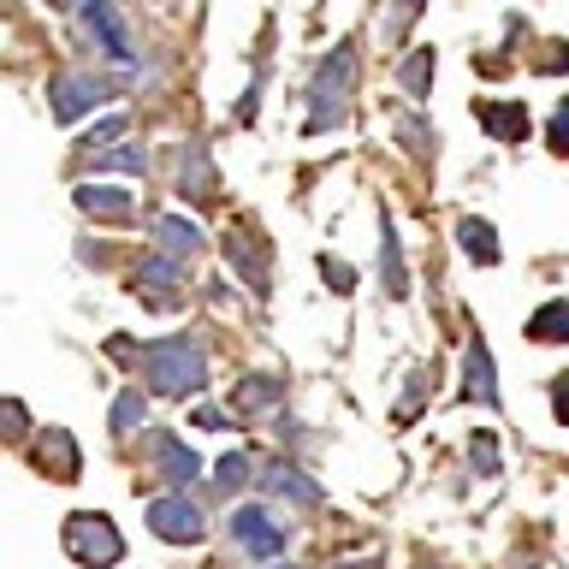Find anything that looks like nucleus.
<instances>
[{
	"label": "nucleus",
	"instance_id": "obj_28",
	"mask_svg": "<svg viewBox=\"0 0 569 569\" xmlns=\"http://www.w3.org/2000/svg\"><path fill=\"white\" fill-rule=\"evenodd\" d=\"M433 380H439V368H433V362L409 373V391H403V403H398V421H409V416H416V409H421V398H433Z\"/></svg>",
	"mask_w": 569,
	"mask_h": 569
},
{
	"label": "nucleus",
	"instance_id": "obj_5",
	"mask_svg": "<svg viewBox=\"0 0 569 569\" xmlns=\"http://www.w3.org/2000/svg\"><path fill=\"white\" fill-rule=\"evenodd\" d=\"M226 528H231V546H243L249 558H261V563H279L284 546H291V528H284L267 505H238Z\"/></svg>",
	"mask_w": 569,
	"mask_h": 569
},
{
	"label": "nucleus",
	"instance_id": "obj_24",
	"mask_svg": "<svg viewBox=\"0 0 569 569\" xmlns=\"http://www.w3.org/2000/svg\"><path fill=\"white\" fill-rule=\"evenodd\" d=\"M398 142H403L416 160H433V154H439V131H433L421 113H403V119H398Z\"/></svg>",
	"mask_w": 569,
	"mask_h": 569
},
{
	"label": "nucleus",
	"instance_id": "obj_16",
	"mask_svg": "<svg viewBox=\"0 0 569 569\" xmlns=\"http://www.w3.org/2000/svg\"><path fill=\"white\" fill-rule=\"evenodd\" d=\"M71 202H78L89 220H131V213H137V196L113 190V184H78V190H71Z\"/></svg>",
	"mask_w": 569,
	"mask_h": 569
},
{
	"label": "nucleus",
	"instance_id": "obj_27",
	"mask_svg": "<svg viewBox=\"0 0 569 569\" xmlns=\"http://www.w3.org/2000/svg\"><path fill=\"white\" fill-rule=\"evenodd\" d=\"M96 172H131V178H142V172H149V154H142V142H113V149L96 154Z\"/></svg>",
	"mask_w": 569,
	"mask_h": 569
},
{
	"label": "nucleus",
	"instance_id": "obj_13",
	"mask_svg": "<svg viewBox=\"0 0 569 569\" xmlns=\"http://www.w3.org/2000/svg\"><path fill=\"white\" fill-rule=\"evenodd\" d=\"M154 243H160V256L190 261V256H202V249H208V231L196 220H184V213H160V220H154Z\"/></svg>",
	"mask_w": 569,
	"mask_h": 569
},
{
	"label": "nucleus",
	"instance_id": "obj_18",
	"mask_svg": "<svg viewBox=\"0 0 569 569\" xmlns=\"http://www.w3.org/2000/svg\"><path fill=\"white\" fill-rule=\"evenodd\" d=\"M457 243H462V256H469L475 267H498V231H492V220H480V213H462L457 220Z\"/></svg>",
	"mask_w": 569,
	"mask_h": 569
},
{
	"label": "nucleus",
	"instance_id": "obj_20",
	"mask_svg": "<svg viewBox=\"0 0 569 569\" xmlns=\"http://www.w3.org/2000/svg\"><path fill=\"white\" fill-rule=\"evenodd\" d=\"M107 427H113V439H137L142 427H149V391L142 386H124L113 398V416H107Z\"/></svg>",
	"mask_w": 569,
	"mask_h": 569
},
{
	"label": "nucleus",
	"instance_id": "obj_8",
	"mask_svg": "<svg viewBox=\"0 0 569 569\" xmlns=\"http://www.w3.org/2000/svg\"><path fill=\"white\" fill-rule=\"evenodd\" d=\"M131 291L137 297H149L154 309H172L178 302V291H184V261H172V256H142L137 261V273H131Z\"/></svg>",
	"mask_w": 569,
	"mask_h": 569
},
{
	"label": "nucleus",
	"instance_id": "obj_29",
	"mask_svg": "<svg viewBox=\"0 0 569 569\" xmlns=\"http://www.w3.org/2000/svg\"><path fill=\"white\" fill-rule=\"evenodd\" d=\"M0 439L7 445H24L30 439V409L18 398H0Z\"/></svg>",
	"mask_w": 569,
	"mask_h": 569
},
{
	"label": "nucleus",
	"instance_id": "obj_12",
	"mask_svg": "<svg viewBox=\"0 0 569 569\" xmlns=\"http://www.w3.org/2000/svg\"><path fill=\"white\" fill-rule=\"evenodd\" d=\"M256 480H261V492H273V498H284V505H297V510H315V505H320V480H309L291 457L267 462Z\"/></svg>",
	"mask_w": 569,
	"mask_h": 569
},
{
	"label": "nucleus",
	"instance_id": "obj_2",
	"mask_svg": "<svg viewBox=\"0 0 569 569\" xmlns=\"http://www.w3.org/2000/svg\"><path fill=\"white\" fill-rule=\"evenodd\" d=\"M350 96H356V48L338 42L327 60L315 66L309 89H302V101H309V124H302V131H309V137L338 131V124H345V113H350Z\"/></svg>",
	"mask_w": 569,
	"mask_h": 569
},
{
	"label": "nucleus",
	"instance_id": "obj_21",
	"mask_svg": "<svg viewBox=\"0 0 569 569\" xmlns=\"http://www.w3.org/2000/svg\"><path fill=\"white\" fill-rule=\"evenodd\" d=\"M433 71H439V53L433 48H409L403 66H398V89L409 101H427V89H433Z\"/></svg>",
	"mask_w": 569,
	"mask_h": 569
},
{
	"label": "nucleus",
	"instance_id": "obj_30",
	"mask_svg": "<svg viewBox=\"0 0 569 569\" xmlns=\"http://www.w3.org/2000/svg\"><path fill=\"white\" fill-rule=\"evenodd\" d=\"M119 137H124V113H107L101 124H89V131L78 137V149H113Z\"/></svg>",
	"mask_w": 569,
	"mask_h": 569
},
{
	"label": "nucleus",
	"instance_id": "obj_15",
	"mask_svg": "<svg viewBox=\"0 0 569 569\" xmlns=\"http://www.w3.org/2000/svg\"><path fill=\"white\" fill-rule=\"evenodd\" d=\"M462 391H469L475 403H487L498 409V380H492V350H487V338H469V350H462Z\"/></svg>",
	"mask_w": 569,
	"mask_h": 569
},
{
	"label": "nucleus",
	"instance_id": "obj_3",
	"mask_svg": "<svg viewBox=\"0 0 569 569\" xmlns=\"http://www.w3.org/2000/svg\"><path fill=\"white\" fill-rule=\"evenodd\" d=\"M60 533H66V551L83 569H113L124 558V533L113 528V516H107V510H71Z\"/></svg>",
	"mask_w": 569,
	"mask_h": 569
},
{
	"label": "nucleus",
	"instance_id": "obj_35",
	"mask_svg": "<svg viewBox=\"0 0 569 569\" xmlns=\"http://www.w3.org/2000/svg\"><path fill=\"white\" fill-rule=\"evenodd\" d=\"M522 569H558V563H522Z\"/></svg>",
	"mask_w": 569,
	"mask_h": 569
},
{
	"label": "nucleus",
	"instance_id": "obj_32",
	"mask_svg": "<svg viewBox=\"0 0 569 569\" xmlns=\"http://www.w3.org/2000/svg\"><path fill=\"white\" fill-rule=\"evenodd\" d=\"M469 462H475L487 480L498 475V445H492V433H475V439H469Z\"/></svg>",
	"mask_w": 569,
	"mask_h": 569
},
{
	"label": "nucleus",
	"instance_id": "obj_23",
	"mask_svg": "<svg viewBox=\"0 0 569 569\" xmlns=\"http://www.w3.org/2000/svg\"><path fill=\"white\" fill-rule=\"evenodd\" d=\"M279 398H284L279 373H249V380L231 391V409H243V416H249V409H267V403H279Z\"/></svg>",
	"mask_w": 569,
	"mask_h": 569
},
{
	"label": "nucleus",
	"instance_id": "obj_22",
	"mask_svg": "<svg viewBox=\"0 0 569 569\" xmlns=\"http://www.w3.org/2000/svg\"><path fill=\"white\" fill-rule=\"evenodd\" d=\"M528 338H533V345H563V338H569V302H563V297H551L546 309H533Z\"/></svg>",
	"mask_w": 569,
	"mask_h": 569
},
{
	"label": "nucleus",
	"instance_id": "obj_34",
	"mask_svg": "<svg viewBox=\"0 0 569 569\" xmlns=\"http://www.w3.org/2000/svg\"><path fill=\"white\" fill-rule=\"evenodd\" d=\"M563 137H569V131H563V107H558V113H551V124H546V142H551V154H563V149H569Z\"/></svg>",
	"mask_w": 569,
	"mask_h": 569
},
{
	"label": "nucleus",
	"instance_id": "obj_9",
	"mask_svg": "<svg viewBox=\"0 0 569 569\" xmlns=\"http://www.w3.org/2000/svg\"><path fill=\"white\" fill-rule=\"evenodd\" d=\"M226 261H231V273H238L256 297L273 291V273H267V249H261V238H256L249 226H231V231H226Z\"/></svg>",
	"mask_w": 569,
	"mask_h": 569
},
{
	"label": "nucleus",
	"instance_id": "obj_25",
	"mask_svg": "<svg viewBox=\"0 0 569 569\" xmlns=\"http://www.w3.org/2000/svg\"><path fill=\"white\" fill-rule=\"evenodd\" d=\"M249 480H256V457L249 451H226L220 462H213V487L220 492H243Z\"/></svg>",
	"mask_w": 569,
	"mask_h": 569
},
{
	"label": "nucleus",
	"instance_id": "obj_14",
	"mask_svg": "<svg viewBox=\"0 0 569 569\" xmlns=\"http://www.w3.org/2000/svg\"><path fill=\"white\" fill-rule=\"evenodd\" d=\"M36 462H42L53 480H78L83 475V451H78V439H71L66 427H48V433L36 439Z\"/></svg>",
	"mask_w": 569,
	"mask_h": 569
},
{
	"label": "nucleus",
	"instance_id": "obj_7",
	"mask_svg": "<svg viewBox=\"0 0 569 569\" xmlns=\"http://www.w3.org/2000/svg\"><path fill=\"white\" fill-rule=\"evenodd\" d=\"M149 457H154V475L167 480L172 492H190V480H202V457H196L190 445L172 433V427L149 433Z\"/></svg>",
	"mask_w": 569,
	"mask_h": 569
},
{
	"label": "nucleus",
	"instance_id": "obj_1",
	"mask_svg": "<svg viewBox=\"0 0 569 569\" xmlns=\"http://www.w3.org/2000/svg\"><path fill=\"white\" fill-rule=\"evenodd\" d=\"M142 380H149L154 398H196L208 386V345L196 332H172L142 345Z\"/></svg>",
	"mask_w": 569,
	"mask_h": 569
},
{
	"label": "nucleus",
	"instance_id": "obj_31",
	"mask_svg": "<svg viewBox=\"0 0 569 569\" xmlns=\"http://www.w3.org/2000/svg\"><path fill=\"white\" fill-rule=\"evenodd\" d=\"M320 279H327L332 297H350V291H356V267L338 261V256H320Z\"/></svg>",
	"mask_w": 569,
	"mask_h": 569
},
{
	"label": "nucleus",
	"instance_id": "obj_6",
	"mask_svg": "<svg viewBox=\"0 0 569 569\" xmlns=\"http://www.w3.org/2000/svg\"><path fill=\"white\" fill-rule=\"evenodd\" d=\"M149 533L167 546H202L208 540V516L190 492H160L149 498Z\"/></svg>",
	"mask_w": 569,
	"mask_h": 569
},
{
	"label": "nucleus",
	"instance_id": "obj_19",
	"mask_svg": "<svg viewBox=\"0 0 569 569\" xmlns=\"http://www.w3.org/2000/svg\"><path fill=\"white\" fill-rule=\"evenodd\" d=\"M380 284L386 297H409V267H403L398 231H391V213H380Z\"/></svg>",
	"mask_w": 569,
	"mask_h": 569
},
{
	"label": "nucleus",
	"instance_id": "obj_11",
	"mask_svg": "<svg viewBox=\"0 0 569 569\" xmlns=\"http://www.w3.org/2000/svg\"><path fill=\"white\" fill-rule=\"evenodd\" d=\"M83 24H89V36L101 42L107 60H119V66H131V60H137L131 30H124V18H119L113 0H83Z\"/></svg>",
	"mask_w": 569,
	"mask_h": 569
},
{
	"label": "nucleus",
	"instance_id": "obj_17",
	"mask_svg": "<svg viewBox=\"0 0 569 569\" xmlns=\"http://www.w3.org/2000/svg\"><path fill=\"white\" fill-rule=\"evenodd\" d=\"M475 119L487 124L492 142H522V137H528V107H522V101H480Z\"/></svg>",
	"mask_w": 569,
	"mask_h": 569
},
{
	"label": "nucleus",
	"instance_id": "obj_26",
	"mask_svg": "<svg viewBox=\"0 0 569 569\" xmlns=\"http://www.w3.org/2000/svg\"><path fill=\"white\" fill-rule=\"evenodd\" d=\"M427 12V0H386V12H380V42H403L409 24Z\"/></svg>",
	"mask_w": 569,
	"mask_h": 569
},
{
	"label": "nucleus",
	"instance_id": "obj_4",
	"mask_svg": "<svg viewBox=\"0 0 569 569\" xmlns=\"http://www.w3.org/2000/svg\"><path fill=\"white\" fill-rule=\"evenodd\" d=\"M113 78H101V71H60V78L48 83V113L60 124H78L83 113H96L101 101H113Z\"/></svg>",
	"mask_w": 569,
	"mask_h": 569
},
{
	"label": "nucleus",
	"instance_id": "obj_33",
	"mask_svg": "<svg viewBox=\"0 0 569 569\" xmlns=\"http://www.w3.org/2000/svg\"><path fill=\"white\" fill-rule=\"evenodd\" d=\"M196 427H208V433H226L231 416H226V409H213V403H202V409H196Z\"/></svg>",
	"mask_w": 569,
	"mask_h": 569
},
{
	"label": "nucleus",
	"instance_id": "obj_10",
	"mask_svg": "<svg viewBox=\"0 0 569 569\" xmlns=\"http://www.w3.org/2000/svg\"><path fill=\"white\" fill-rule=\"evenodd\" d=\"M178 196L184 202H213L220 196V172H213V154L202 137H190L184 149H178Z\"/></svg>",
	"mask_w": 569,
	"mask_h": 569
}]
</instances>
